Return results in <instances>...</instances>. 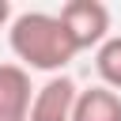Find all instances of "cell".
<instances>
[{
	"label": "cell",
	"mask_w": 121,
	"mask_h": 121,
	"mask_svg": "<svg viewBox=\"0 0 121 121\" xmlns=\"http://www.w3.org/2000/svg\"><path fill=\"white\" fill-rule=\"evenodd\" d=\"M8 45H11V53L19 57L23 68L53 72V76H60L79 53L68 26L53 11H23V15H15L11 26H8Z\"/></svg>",
	"instance_id": "6da1fadb"
},
{
	"label": "cell",
	"mask_w": 121,
	"mask_h": 121,
	"mask_svg": "<svg viewBox=\"0 0 121 121\" xmlns=\"http://www.w3.org/2000/svg\"><path fill=\"white\" fill-rule=\"evenodd\" d=\"M60 23L68 26L76 49H98L106 38H110V8L102 0H68L60 11Z\"/></svg>",
	"instance_id": "7a4b0ae2"
},
{
	"label": "cell",
	"mask_w": 121,
	"mask_h": 121,
	"mask_svg": "<svg viewBox=\"0 0 121 121\" xmlns=\"http://www.w3.org/2000/svg\"><path fill=\"white\" fill-rule=\"evenodd\" d=\"M76 79L72 76H49L38 91H34V102H30V121H72V106H76Z\"/></svg>",
	"instance_id": "3957f363"
},
{
	"label": "cell",
	"mask_w": 121,
	"mask_h": 121,
	"mask_svg": "<svg viewBox=\"0 0 121 121\" xmlns=\"http://www.w3.org/2000/svg\"><path fill=\"white\" fill-rule=\"evenodd\" d=\"M30 72L23 64H0V121H30Z\"/></svg>",
	"instance_id": "277c9868"
},
{
	"label": "cell",
	"mask_w": 121,
	"mask_h": 121,
	"mask_svg": "<svg viewBox=\"0 0 121 121\" xmlns=\"http://www.w3.org/2000/svg\"><path fill=\"white\" fill-rule=\"evenodd\" d=\"M72 121H121V95L110 87H87L76 95Z\"/></svg>",
	"instance_id": "5b68a950"
},
{
	"label": "cell",
	"mask_w": 121,
	"mask_h": 121,
	"mask_svg": "<svg viewBox=\"0 0 121 121\" xmlns=\"http://www.w3.org/2000/svg\"><path fill=\"white\" fill-rule=\"evenodd\" d=\"M95 72L102 79V87L121 95V34H110L98 49H95Z\"/></svg>",
	"instance_id": "8992f818"
},
{
	"label": "cell",
	"mask_w": 121,
	"mask_h": 121,
	"mask_svg": "<svg viewBox=\"0 0 121 121\" xmlns=\"http://www.w3.org/2000/svg\"><path fill=\"white\" fill-rule=\"evenodd\" d=\"M0 26H11V4L0 0Z\"/></svg>",
	"instance_id": "52a82bcc"
}]
</instances>
